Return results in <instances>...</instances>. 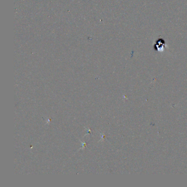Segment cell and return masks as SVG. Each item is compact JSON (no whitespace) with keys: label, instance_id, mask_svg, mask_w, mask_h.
Instances as JSON below:
<instances>
[{"label":"cell","instance_id":"cell-1","mask_svg":"<svg viewBox=\"0 0 187 187\" xmlns=\"http://www.w3.org/2000/svg\"><path fill=\"white\" fill-rule=\"evenodd\" d=\"M154 46L155 50L159 52H163L164 50V49H165L166 45L164 40L160 38L155 42Z\"/></svg>","mask_w":187,"mask_h":187}]
</instances>
